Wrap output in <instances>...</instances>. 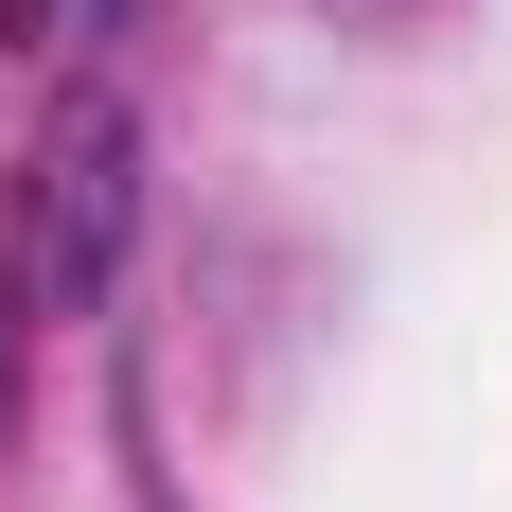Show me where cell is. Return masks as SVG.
Returning a JSON list of instances; mask_svg holds the SVG:
<instances>
[{
    "mask_svg": "<svg viewBox=\"0 0 512 512\" xmlns=\"http://www.w3.org/2000/svg\"><path fill=\"white\" fill-rule=\"evenodd\" d=\"M106 248H124V106L71 89L53 142H36V265H53V301H89Z\"/></svg>",
    "mask_w": 512,
    "mask_h": 512,
    "instance_id": "obj_1",
    "label": "cell"
}]
</instances>
